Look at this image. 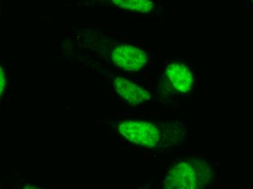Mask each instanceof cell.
<instances>
[{"label": "cell", "instance_id": "1", "mask_svg": "<svg viewBox=\"0 0 253 189\" xmlns=\"http://www.w3.org/2000/svg\"><path fill=\"white\" fill-rule=\"evenodd\" d=\"M211 177L212 168L209 161L197 158L180 159L168 173L164 188L202 189L211 181Z\"/></svg>", "mask_w": 253, "mask_h": 189}, {"label": "cell", "instance_id": "2", "mask_svg": "<svg viewBox=\"0 0 253 189\" xmlns=\"http://www.w3.org/2000/svg\"><path fill=\"white\" fill-rule=\"evenodd\" d=\"M120 134L130 142L141 147H156L160 142V131L152 123L127 120L119 125Z\"/></svg>", "mask_w": 253, "mask_h": 189}, {"label": "cell", "instance_id": "3", "mask_svg": "<svg viewBox=\"0 0 253 189\" xmlns=\"http://www.w3.org/2000/svg\"><path fill=\"white\" fill-rule=\"evenodd\" d=\"M112 59L114 64L120 69L136 72L146 65L148 55L141 49L125 44L114 49Z\"/></svg>", "mask_w": 253, "mask_h": 189}, {"label": "cell", "instance_id": "4", "mask_svg": "<svg viewBox=\"0 0 253 189\" xmlns=\"http://www.w3.org/2000/svg\"><path fill=\"white\" fill-rule=\"evenodd\" d=\"M165 76L175 91L186 93L191 91L194 77L191 69L181 62L169 64L165 69Z\"/></svg>", "mask_w": 253, "mask_h": 189}, {"label": "cell", "instance_id": "5", "mask_svg": "<svg viewBox=\"0 0 253 189\" xmlns=\"http://www.w3.org/2000/svg\"><path fill=\"white\" fill-rule=\"evenodd\" d=\"M114 86L117 93L129 104H140L150 100V94L147 90L125 78H116Z\"/></svg>", "mask_w": 253, "mask_h": 189}, {"label": "cell", "instance_id": "6", "mask_svg": "<svg viewBox=\"0 0 253 189\" xmlns=\"http://www.w3.org/2000/svg\"><path fill=\"white\" fill-rule=\"evenodd\" d=\"M112 1L120 8L139 13H149L154 7V3L151 0H112Z\"/></svg>", "mask_w": 253, "mask_h": 189}, {"label": "cell", "instance_id": "7", "mask_svg": "<svg viewBox=\"0 0 253 189\" xmlns=\"http://www.w3.org/2000/svg\"><path fill=\"white\" fill-rule=\"evenodd\" d=\"M0 74H1V76H0V92L1 94L2 93L3 90H4V86H5L6 81L5 76H4V72H3L2 67H1V71H0Z\"/></svg>", "mask_w": 253, "mask_h": 189}]
</instances>
